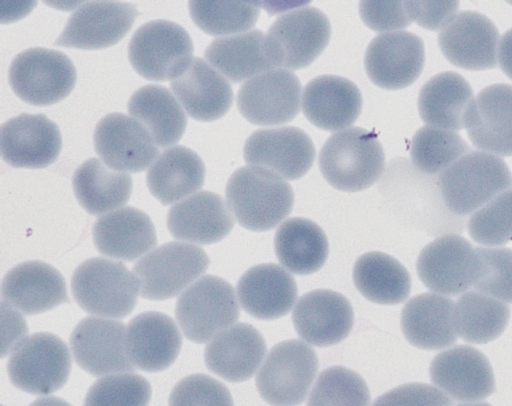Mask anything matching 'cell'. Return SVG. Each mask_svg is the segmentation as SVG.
<instances>
[{"instance_id":"9a60e30c","label":"cell","mask_w":512,"mask_h":406,"mask_svg":"<svg viewBox=\"0 0 512 406\" xmlns=\"http://www.w3.org/2000/svg\"><path fill=\"white\" fill-rule=\"evenodd\" d=\"M139 12L122 1H88L69 17L54 45L85 50L117 44L131 29Z\"/></svg>"},{"instance_id":"db71d44e","label":"cell","mask_w":512,"mask_h":406,"mask_svg":"<svg viewBox=\"0 0 512 406\" xmlns=\"http://www.w3.org/2000/svg\"><path fill=\"white\" fill-rule=\"evenodd\" d=\"M455 406H491L488 402L475 401V402H464Z\"/></svg>"},{"instance_id":"9c48e42d","label":"cell","mask_w":512,"mask_h":406,"mask_svg":"<svg viewBox=\"0 0 512 406\" xmlns=\"http://www.w3.org/2000/svg\"><path fill=\"white\" fill-rule=\"evenodd\" d=\"M331 36L327 16L315 7L280 15L265 36L267 55L275 68L296 70L310 65L326 48Z\"/></svg>"},{"instance_id":"f1b7e54d","label":"cell","mask_w":512,"mask_h":406,"mask_svg":"<svg viewBox=\"0 0 512 406\" xmlns=\"http://www.w3.org/2000/svg\"><path fill=\"white\" fill-rule=\"evenodd\" d=\"M92 236L101 254L123 261L136 260L157 245L150 217L129 206L99 217L93 224Z\"/></svg>"},{"instance_id":"816d5d0a","label":"cell","mask_w":512,"mask_h":406,"mask_svg":"<svg viewBox=\"0 0 512 406\" xmlns=\"http://www.w3.org/2000/svg\"><path fill=\"white\" fill-rule=\"evenodd\" d=\"M497 61L503 73L512 80V28L500 38Z\"/></svg>"},{"instance_id":"8d00e7d4","label":"cell","mask_w":512,"mask_h":406,"mask_svg":"<svg viewBox=\"0 0 512 406\" xmlns=\"http://www.w3.org/2000/svg\"><path fill=\"white\" fill-rule=\"evenodd\" d=\"M128 112L163 148L177 143L186 129L184 110L175 96L160 85H145L136 90L128 101Z\"/></svg>"},{"instance_id":"277c9868","label":"cell","mask_w":512,"mask_h":406,"mask_svg":"<svg viewBox=\"0 0 512 406\" xmlns=\"http://www.w3.org/2000/svg\"><path fill=\"white\" fill-rule=\"evenodd\" d=\"M71 291L86 312L104 318H123L137 304L139 285L134 273L121 262L93 257L74 271Z\"/></svg>"},{"instance_id":"5bb4252c","label":"cell","mask_w":512,"mask_h":406,"mask_svg":"<svg viewBox=\"0 0 512 406\" xmlns=\"http://www.w3.org/2000/svg\"><path fill=\"white\" fill-rule=\"evenodd\" d=\"M126 327L121 321L86 317L70 335V346L77 365L93 376L133 372L126 347Z\"/></svg>"},{"instance_id":"d4e9b609","label":"cell","mask_w":512,"mask_h":406,"mask_svg":"<svg viewBox=\"0 0 512 406\" xmlns=\"http://www.w3.org/2000/svg\"><path fill=\"white\" fill-rule=\"evenodd\" d=\"M182 346L181 333L174 320L161 312L136 315L126 330V347L135 368L158 372L170 367Z\"/></svg>"},{"instance_id":"83f0119b","label":"cell","mask_w":512,"mask_h":406,"mask_svg":"<svg viewBox=\"0 0 512 406\" xmlns=\"http://www.w3.org/2000/svg\"><path fill=\"white\" fill-rule=\"evenodd\" d=\"M362 95L350 80L322 75L309 81L303 91L302 110L316 127L335 131L351 126L362 109Z\"/></svg>"},{"instance_id":"2e32d148","label":"cell","mask_w":512,"mask_h":406,"mask_svg":"<svg viewBox=\"0 0 512 406\" xmlns=\"http://www.w3.org/2000/svg\"><path fill=\"white\" fill-rule=\"evenodd\" d=\"M429 375L435 387L457 401H481L496 389L489 360L470 345H456L438 353L431 361Z\"/></svg>"},{"instance_id":"ee69618b","label":"cell","mask_w":512,"mask_h":406,"mask_svg":"<svg viewBox=\"0 0 512 406\" xmlns=\"http://www.w3.org/2000/svg\"><path fill=\"white\" fill-rule=\"evenodd\" d=\"M151 392L150 383L141 375L111 374L90 386L83 406H148Z\"/></svg>"},{"instance_id":"74e56055","label":"cell","mask_w":512,"mask_h":406,"mask_svg":"<svg viewBox=\"0 0 512 406\" xmlns=\"http://www.w3.org/2000/svg\"><path fill=\"white\" fill-rule=\"evenodd\" d=\"M274 246L279 262L297 275L317 272L329 253L328 240L321 227L301 217L287 219L279 226Z\"/></svg>"},{"instance_id":"f907efd6","label":"cell","mask_w":512,"mask_h":406,"mask_svg":"<svg viewBox=\"0 0 512 406\" xmlns=\"http://www.w3.org/2000/svg\"><path fill=\"white\" fill-rule=\"evenodd\" d=\"M407 6L412 21L425 29L441 31L458 14L459 1L409 0Z\"/></svg>"},{"instance_id":"ab89813d","label":"cell","mask_w":512,"mask_h":406,"mask_svg":"<svg viewBox=\"0 0 512 406\" xmlns=\"http://www.w3.org/2000/svg\"><path fill=\"white\" fill-rule=\"evenodd\" d=\"M510 307L494 297L476 290L461 294L454 307V324L458 337L471 344H486L506 329Z\"/></svg>"},{"instance_id":"603a6c76","label":"cell","mask_w":512,"mask_h":406,"mask_svg":"<svg viewBox=\"0 0 512 406\" xmlns=\"http://www.w3.org/2000/svg\"><path fill=\"white\" fill-rule=\"evenodd\" d=\"M298 335L307 343L327 347L343 341L354 324L353 308L346 297L329 289L304 294L292 313Z\"/></svg>"},{"instance_id":"d6a6232c","label":"cell","mask_w":512,"mask_h":406,"mask_svg":"<svg viewBox=\"0 0 512 406\" xmlns=\"http://www.w3.org/2000/svg\"><path fill=\"white\" fill-rule=\"evenodd\" d=\"M205 165L192 149L176 145L163 151L151 164L146 182L150 193L162 205H170L200 190Z\"/></svg>"},{"instance_id":"b9f144b4","label":"cell","mask_w":512,"mask_h":406,"mask_svg":"<svg viewBox=\"0 0 512 406\" xmlns=\"http://www.w3.org/2000/svg\"><path fill=\"white\" fill-rule=\"evenodd\" d=\"M193 22L212 36L248 32L259 16L257 1H189Z\"/></svg>"},{"instance_id":"4dcf8cb0","label":"cell","mask_w":512,"mask_h":406,"mask_svg":"<svg viewBox=\"0 0 512 406\" xmlns=\"http://www.w3.org/2000/svg\"><path fill=\"white\" fill-rule=\"evenodd\" d=\"M292 275L277 264H259L247 270L237 284L242 308L251 316L273 320L287 315L297 299Z\"/></svg>"},{"instance_id":"7c38bea8","label":"cell","mask_w":512,"mask_h":406,"mask_svg":"<svg viewBox=\"0 0 512 406\" xmlns=\"http://www.w3.org/2000/svg\"><path fill=\"white\" fill-rule=\"evenodd\" d=\"M206 252L193 244L171 241L142 257L133 273L143 298L170 299L185 289L207 270Z\"/></svg>"},{"instance_id":"6da1fadb","label":"cell","mask_w":512,"mask_h":406,"mask_svg":"<svg viewBox=\"0 0 512 406\" xmlns=\"http://www.w3.org/2000/svg\"><path fill=\"white\" fill-rule=\"evenodd\" d=\"M225 195L238 224L251 231L271 230L290 214L294 204L291 185L275 173L256 166L234 171Z\"/></svg>"},{"instance_id":"30bf717a","label":"cell","mask_w":512,"mask_h":406,"mask_svg":"<svg viewBox=\"0 0 512 406\" xmlns=\"http://www.w3.org/2000/svg\"><path fill=\"white\" fill-rule=\"evenodd\" d=\"M9 84L21 100L34 106H49L74 89L77 73L70 58L48 48H29L12 60Z\"/></svg>"},{"instance_id":"8fae6325","label":"cell","mask_w":512,"mask_h":406,"mask_svg":"<svg viewBox=\"0 0 512 406\" xmlns=\"http://www.w3.org/2000/svg\"><path fill=\"white\" fill-rule=\"evenodd\" d=\"M318 371L314 350L298 339L276 344L256 375V387L262 399L272 406H298Z\"/></svg>"},{"instance_id":"7a4b0ae2","label":"cell","mask_w":512,"mask_h":406,"mask_svg":"<svg viewBox=\"0 0 512 406\" xmlns=\"http://www.w3.org/2000/svg\"><path fill=\"white\" fill-rule=\"evenodd\" d=\"M437 186L447 210L467 216L512 188V173L501 157L470 151L437 177Z\"/></svg>"},{"instance_id":"836d02e7","label":"cell","mask_w":512,"mask_h":406,"mask_svg":"<svg viewBox=\"0 0 512 406\" xmlns=\"http://www.w3.org/2000/svg\"><path fill=\"white\" fill-rule=\"evenodd\" d=\"M473 99L470 84L460 74L441 72L420 89L419 115L428 126L460 131L464 129L465 115Z\"/></svg>"},{"instance_id":"7402d4cb","label":"cell","mask_w":512,"mask_h":406,"mask_svg":"<svg viewBox=\"0 0 512 406\" xmlns=\"http://www.w3.org/2000/svg\"><path fill=\"white\" fill-rule=\"evenodd\" d=\"M464 128L480 151L512 156V85L497 83L481 89L466 112Z\"/></svg>"},{"instance_id":"7bdbcfd3","label":"cell","mask_w":512,"mask_h":406,"mask_svg":"<svg viewBox=\"0 0 512 406\" xmlns=\"http://www.w3.org/2000/svg\"><path fill=\"white\" fill-rule=\"evenodd\" d=\"M369 401L368 386L357 372L332 366L318 376L307 406H368Z\"/></svg>"},{"instance_id":"f5cc1de1","label":"cell","mask_w":512,"mask_h":406,"mask_svg":"<svg viewBox=\"0 0 512 406\" xmlns=\"http://www.w3.org/2000/svg\"><path fill=\"white\" fill-rule=\"evenodd\" d=\"M29 406H72L67 401L53 396H46L36 399Z\"/></svg>"},{"instance_id":"c3c4849f","label":"cell","mask_w":512,"mask_h":406,"mask_svg":"<svg viewBox=\"0 0 512 406\" xmlns=\"http://www.w3.org/2000/svg\"><path fill=\"white\" fill-rule=\"evenodd\" d=\"M359 13L366 26L381 32L399 30L408 27L410 17L407 1H361Z\"/></svg>"},{"instance_id":"ba28073f","label":"cell","mask_w":512,"mask_h":406,"mask_svg":"<svg viewBox=\"0 0 512 406\" xmlns=\"http://www.w3.org/2000/svg\"><path fill=\"white\" fill-rule=\"evenodd\" d=\"M71 370L66 343L48 332H37L21 339L11 350L8 376L18 389L35 395L62 388Z\"/></svg>"},{"instance_id":"d590c367","label":"cell","mask_w":512,"mask_h":406,"mask_svg":"<svg viewBox=\"0 0 512 406\" xmlns=\"http://www.w3.org/2000/svg\"><path fill=\"white\" fill-rule=\"evenodd\" d=\"M265 34L260 30L213 40L204 52L206 61L234 83L250 80L275 69L265 47Z\"/></svg>"},{"instance_id":"4316f807","label":"cell","mask_w":512,"mask_h":406,"mask_svg":"<svg viewBox=\"0 0 512 406\" xmlns=\"http://www.w3.org/2000/svg\"><path fill=\"white\" fill-rule=\"evenodd\" d=\"M265 353L262 334L248 323H236L209 341L204 360L211 372L226 381L238 383L255 374Z\"/></svg>"},{"instance_id":"52a82bcc","label":"cell","mask_w":512,"mask_h":406,"mask_svg":"<svg viewBox=\"0 0 512 406\" xmlns=\"http://www.w3.org/2000/svg\"><path fill=\"white\" fill-rule=\"evenodd\" d=\"M416 269L429 290L449 297L474 287L485 273V264L477 248L467 239L457 234H445L422 249Z\"/></svg>"},{"instance_id":"f546056e","label":"cell","mask_w":512,"mask_h":406,"mask_svg":"<svg viewBox=\"0 0 512 406\" xmlns=\"http://www.w3.org/2000/svg\"><path fill=\"white\" fill-rule=\"evenodd\" d=\"M455 302L437 293L412 297L401 312V329L406 340L423 350H445L457 338L454 324Z\"/></svg>"},{"instance_id":"681fc988","label":"cell","mask_w":512,"mask_h":406,"mask_svg":"<svg viewBox=\"0 0 512 406\" xmlns=\"http://www.w3.org/2000/svg\"><path fill=\"white\" fill-rule=\"evenodd\" d=\"M452 399L434 385L407 383L382 394L371 406H451Z\"/></svg>"},{"instance_id":"60d3db41","label":"cell","mask_w":512,"mask_h":406,"mask_svg":"<svg viewBox=\"0 0 512 406\" xmlns=\"http://www.w3.org/2000/svg\"><path fill=\"white\" fill-rule=\"evenodd\" d=\"M470 151V146L457 132L428 125L416 131L410 144L414 168L432 177H438Z\"/></svg>"},{"instance_id":"3957f363","label":"cell","mask_w":512,"mask_h":406,"mask_svg":"<svg viewBox=\"0 0 512 406\" xmlns=\"http://www.w3.org/2000/svg\"><path fill=\"white\" fill-rule=\"evenodd\" d=\"M318 164L322 176L332 187L358 192L369 188L381 177L385 155L374 132L350 127L326 140Z\"/></svg>"},{"instance_id":"44dd1931","label":"cell","mask_w":512,"mask_h":406,"mask_svg":"<svg viewBox=\"0 0 512 406\" xmlns=\"http://www.w3.org/2000/svg\"><path fill=\"white\" fill-rule=\"evenodd\" d=\"M1 156L15 168L38 169L54 163L62 148L56 123L44 114H20L1 125Z\"/></svg>"},{"instance_id":"e0dca14e","label":"cell","mask_w":512,"mask_h":406,"mask_svg":"<svg viewBox=\"0 0 512 406\" xmlns=\"http://www.w3.org/2000/svg\"><path fill=\"white\" fill-rule=\"evenodd\" d=\"M425 63L422 39L408 31L376 36L368 45L364 65L369 79L378 87L398 90L414 83Z\"/></svg>"},{"instance_id":"7dc6e473","label":"cell","mask_w":512,"mask_h":406,"mask_svg":"<svg viewBox=\"0 0 512 406\" xmlns=\"http://www.w3.org/2000/svg\"><path fill=\"white\" fill-rule=\"evenodd\" d=\"M169 406H234L228 388L206 374L181 379L172 389Z\"/></svg>"},{"instance_id":"e575fe53","label":"cell","mask_w":512,"mask_h":406,"mask_svg":"<svg viewBox=\"0 0 512 406\" xmlns=\"http://www.w3.org/2000/svg\"><path fill=\"white\" fill-rule=\"evenodd\" d=\"M72 186L80 206L91 215H101L124 206L133 183L128 173L116 171L93 157L75 170Z\"/></svg>"},{"instance_id":"d6986e66","label":"cell","mask_w":512,"mask_h":406,"mask_svg":"<svg viewBox=\"0 0 512 406\" xmlns=\"http://www.w3.org/2000/svg\"><path fill=\"white\" fill-rule=\"evenodd\" d=\"M499 31L484 14L465 10L459 12L440 31L438 45L444 57L465 70H488L497 66Z\"/></svg>"},{"instance_id":"ac0fdd59","label":"cell","mask_w":512,"mask_h":406,"mask_svg":"<svg viewBox=\"0 0 512 406\" xmlns=\"http://www.w3.org/2000/svg\"><path fill=\"white\" fill-rule=\"evenodd\" d=\"M315 159V147L302 129L287 126L259 129L244 144V160L286 180L304 176Z\"/></svg>"},{"instance_id":"f35d334b","label":"cell","mask_w":512,"mask_h":406,"mask_svg":"<svg viewBox=\"0 0 512 406\" xmlns=\"http://www.w3.org/2000/svg\"><path fill=\"white\" fill-rule=\"evenodd\" d=\"M353 281L366 299L377 304L402 303L411 291L407 269L394 257L378 251L365 253L356 260Z\"/></svg>"},{"instance_id":"bcb514c9","label":"cell","mask_w":512,"mask_h":406,"mask_svg":"<svg viewBox=\"0 0 512 406\" xmlns=\"http://www.w3.org/2000/svg\"><path fill=\"white\" fill-rule=\"evenodd\" d=\"M485 264L483 277L474 290L512 303V249L507 247H476Z\"/></svg>"},{"instance_id":"484cf974","label":"cell","mask_w":512,"mask_h":406,"mask_svg":"<svg viewBox=\"0 0 512 406\" xmlns=\"http://www.w3.org/2000/svg\"><path fill=\"white\" fill-rule=\"evenodd\" d=\"M234 226L228 204L214 192L200 191L173 205L167 215L170 234L179 240L213 244Z\"/></svg>"},{"instance_id":"1f68e13d","label":"cell","mask_w":512,"mask_h":406,"mask_svg":"<svg viewBox=\"0 0 512 406\" xmlns=\"http://www.w3.org/2000/svg\"><path fill=\"white\" fill-rule=\"evenodd\" d=\"M171 89L190 117L210 122L223 117L233 103L230 83L200 57L170 83Z\"/></svg>"},{"instance_id":"ffe728a7","label":"cell","mask_w":512,"mask_h":406,"mask_svg":"<svg viewBox=\"0 0 512 406\" xmlns=\"http://www.w3.org/2000/svg\"><path fill=\"white\" fill-rule=\"evenodd\" d=\"M96 153L116 171L141 172L151 166L158 148L146 128L123 113H109L93 133Z\"/></svg>"},{"instance_id":"f6af8a7d","label":"cell","mask_w":512,"mask_h":406,"mask_svg":"<svg viewBox=\"0 0 512 406\" xmlns=\"http://www.w3.org/2000/svg\"><path fill=\"white\" fill-rule=\"evenodd\" d=\"M467 228L472 240L485 247H500L512 240V188L473 213Z\"/></svg>"},{"instance_id":"cb8c5ba5","label":"cell","mask_w":512,"mask_h":406,"mask_svg":"<svg viewBox=\"0 0 512 406\" xmlns=\"http://www.w3.org/2000/svg\"><path fill=\"white\" fill-rule=\"evenodd\" d=\"M2 302L26 315L46 312L69 302L61 273L42 261H26L11 268L1 287Z\"/></svg>"},{"instance_id":"8992f818","label":"cell","mask_w":512,"mask_h":406,"mask_svg":"<svg viewBox=\"0 0 512 406\" xmlns=\"http://www.w3.org/2000/svg\"><path fill=\"white\" fill-rule=\"evenodd\" d=\"M175 315L185 337L202 344L234 324L240 310L231 284L218 276L206 275L181 293Z\"/></svg>"},{"instance_id":"5b68a950","label":"cell","mask_w":512,"mask_h":406,"mask_svg":"<svg viewBox=\"0 0 512 406\" xmlns=\"http://www.w3.org/2000/svg\"><path fill=\"white\" fill-rule=\"evenodd\" d=\"M193 42L179 24L153 20L140 26L128 45V59L143 78L164 82L181 76L192 62Z\"/></svg>"},{"instance_id":"4fadbf2b","label":"cell","mask_w":512,"mask_h":406,"mask_svg":"<svg viewBox=\"0 0 512 406\" xmlns=\"http://www.w3.org/2000/svg\"><path fill=\"white\" fill-rule=\"evenodd\" d=\"M301 84L293 72L275 68L245 82L237 94L242 116L259 126L282 125L300 110Z\"/></svg>"}]
</instances>
